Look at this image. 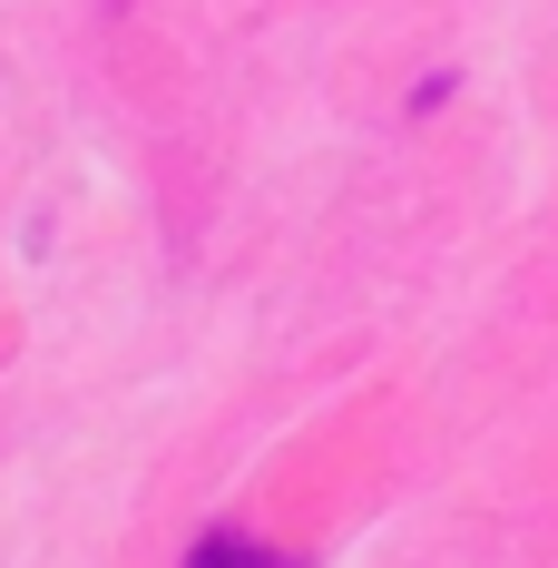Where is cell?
Masks as SVG:
<instances>
[{
    "label": "cell",
    "mask_w": 558,
    "mask_h": 568,
    "mask_svg": "<svg viewBox=\"0 0 558 568\" xmlns=\"http://www.w3.org/2000/svg\"><path fill=\"white\" fill-rule=\"evenodd\" d=\"M186 568H304V559H294V549H265V539H245V529H196Z\"/></svg>",
    "instance_id": "6da1fadb"
}]
</instances>
